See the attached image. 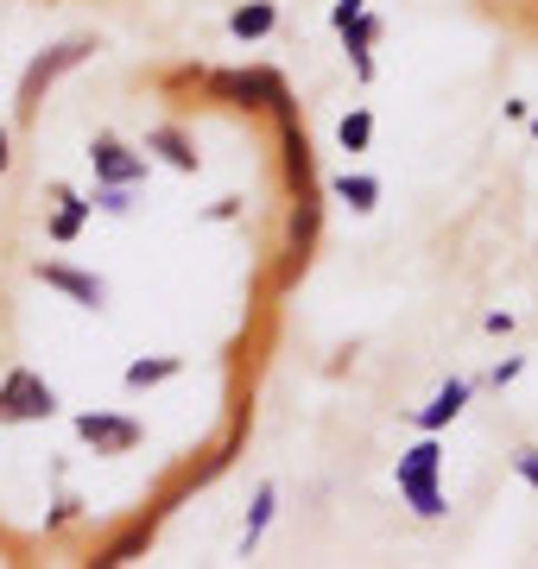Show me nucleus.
<instances>
[{
    "label": "nucleus",
    "mask_w": 538,
    "mask_h": 569,
    "mask_svg": "<svg viewBox=\"0 0 538 569\" xmlns=\"http://www.w3.org/2000/svg\"><path fill=\"white\" fill-rule=\"evenodd\" d=\"M437 462H444V456H437V443H418V449H406V456H399V493H406L425 519H431V512H444V500H437Z\"/></svg>",
    "instance_id": "obj_1"
},
{
    "label": "nucleus",
    "mask_w": 538,
    "mask_h": 569,
    "mask_svg": "<svg viewBox=\"0 0 538 569\" xmlns=\"http://www.w3.org/2000/svg\"><path fill=\"white\" fill-rule=\"evenodd\" d=\"M51 387H44L39 373H13L7 387H0V418H51Z\"/></svg>",
    "instance_id": "obj_2"
},
{
    "label": "nucleus",
    "mask_w": 538,
    "mask_h": 569,
    "mask_svg": "<svg viewBox=\"0 0 538 569\" xmlns=\"http://www.w3.org/2000/svg\"><path fill=\"white\" fill-rule=\"evenodd\" d=\"M83 58H89V39H77V44H58L51 58H39L32 70H26V102H39V89H44V82H51V77H63L70 63H83Z\"/></svg>",
    "instance_id": "obj_3"
},
{
    "label": "nucleus",
    "mask_w": 538,
    "mask_h": 569,
    "mask_svg": "<svg viewBox=\"0 0 538 569\" xmlns=\"http://www.w3.org/2000/svg\"><path fill=\"white\" fill-rule=\"evenodd\" d=\"M77 430H83L96 449H133V443H140V430L127 425V418H102V411H89Z\"/></svg>",
    "instance_id": "obj_4"
},
{
    "label": "nucleus",
    "mask_w": 538,
    "mask_h": 569,
    "mask_svg": "<svg viewBox=\"0 0 538 569\" xmlns=\"http://www.w3.org/2000/svg\"><path fill=\"white\" fill-rule=\"evenodd\" d=\"M39 279L44 284H58V291H70L77 305H102V279H83V272H70V266H39Z\"/></svg>",
    "instance_id": "obj_5"
},
{
    "label": "nucleus",
    "mask_w": 538,
    "mask_h": 569,
    "mask_svg": "<svg viewBox=\"0 0 538 569\" xmlns=\"http://www.w3.org/2000/svg\"><path fill=\"white\" fill-rule=\"evenodd\" d=\"M89 159H96V171H102L108 183H133V178L146 171V164H140V159H127V152H121L114 140H102L96 152H89Z\"/></svg>",
    "instance_id": "obj_6"
},
{
    "label": "nucleus",
    "mask_w": 538,
    "mask_h": 569,
    "mask_svg": "<svg viewBox=\"0 0 538 569\" xmlns=\"http://www.w3.org/2000/svg\"><path fill=\"white\" fill-rule=\"evenodd\" d=\"M462 399H469V387H462V380H450V387H444V392H437V399H431V406H425V418H418V425H425V430L450 425L456 411H462Z\"/></svg>",
    "instance_id": "obj_7"
},
{
    "label": "nucleus",
    "mask_w": 538,
    "mask_h": 569,
    "mask_svg": "<svg viewBox=\"0 0 538 569\" xmlns=\"http://www.w3.org/2000/svg\"><path fill=\"white\" fill-rule=\"evenodd\" d=\"M152 146H159V152L178 164V171H197V152L185 146V133H171V127H166V133H152Z\"/></svg>",
    "instance_id": "obj_8"
},
{
    "label": "nucleus",
    "mask_w": 538,
    "mask_h": 569,
    "mask_svg": "<svg viewBox=\"0 0 538 569\" xmlns=\"http://www.w3.org/2000/svg\"><path fill=\"white\" fill-rule=\"evenodd\" d=\"M336 197H342L349 209H373V197H380V183H373V178H342V183H336Z\"/></svg>",
    "instance_id": "obj_9"
},
{
    "label": "nucleus",
    "mask_w": 538,
    "mask_h": 569,
    "mask_svg": "<svg viewBox=\"0 0 538 569\" xmlns=\"http://www.w3.org/2000/svg\"><path fill=\"white\" fill-rule=\"evenodd\" d=\"M171 373H178V361H133L127 367V387H159Z\"/></svg>",
    "instance_id": "obj_10"
},
{
    "label": "nucleus",
    "mask_w": 538,
    "mask_h": 569,
    "mask_svg": "<svg viewBox=\"0 0 538 569\" xmlns=\"http://www.w3.org/2000/svg\"><path fill=\"white\" fill-rule=\"evenodd\" d=\"M228 26H235V39H260V32L272 26V7H241Z\"/></svg>",
    "instance_id": "obj_11"
},
{
    "label": "nucleus",
    "mask_w": 538,
    "mask_h": 569,
    "mask_svg": "<svg viewBox=\"0 0 538 569\" xmlns=\"http://www.w3.org/2000/svg\"><path fill=\"white\" fill-rule=\"evenodd\" d=\"M83 216H89V203H77V197H63V209H58V222H51V234H58V241H70V234L83 228Z\"/></svg>",
    "instance_id": "obj_12"
},
{
    "label": "nucleus",
    "mask_w": 538,
    "mask_h": 569,
    "mask_svg": "<svg viewBox=\"0 0 538 569\" xmlns=\"http://www.w3.org/2000/svg\"><path fill=\"white\" fill-rule=\"evenodd\" d=\"M368 133H373L368 114H349V121H342V146H349V152H361V146H368Z\"/></svg>",
    "instance_id": "obj_13"
},
{
    "label": "nucleus",
    "mask_w": 538,
    "mask_h": 569,
    "mask_svg": "<svg viewBox=\"0 0 538 569\" xmlns=\"http://www.w3.org/2000/svg\"><path fill=\"white\" fill-rule=\"evenodd\" d=\"M267 519H272V488L260 493V507H253V526H248V545L253 538H260V531H267Z\"/></svg>",
    "instance_id": "obj_14"
},
{
    "label": "nucleus",
    "mask_w": 538,
    "mask_h": 569,
    "mask_svg": "<svg viewBox=\"0 0 538 569\" xmlns=\"http://www.w3.org/2000/svg\"><path fill=\"white\" fill-rule=\"evenodd\" d=\"M519 475H526V481L538 488V449H519Z\"/></svg>",
    "instance_id": "obj_15"
},
{
    "label": "nucleus",
    "mask_w": 538,
    "mask_h": 569,
    "mask_svg": "<svg viewBox=\"0 0 538 569\" xmlns=\"http://www.w3.org/2000/svg\"><path fill=\"white\" fill-rule=\"evenodd\" d=\"M355 13H361V0H342V7H336V26H349Z\"/></svg>",
    "instance_id": "obj_16"
},
{
    "label": "nucleus",
    "mask_w": 538,
    "mask_h": 569,
    "mask_svg": "<svg viewBox=\"0 0 538 569\" xmlns=\"http://www.w3.org/2000/svg\"><path fill=\"white\" fill-rule=\"evenodd\" d=\"M0 171H7V133H0Z\"/></svg>",
    "instance_id": "obj_17"
}]
</instances>
